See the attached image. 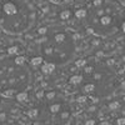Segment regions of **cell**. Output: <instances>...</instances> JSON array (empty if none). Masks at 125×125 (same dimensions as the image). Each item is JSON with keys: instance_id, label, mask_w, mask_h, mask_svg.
Returning a JSON list of instances; mask_svg holds the SVG:
<instances>
[{"instance_id": "4", "label": "cell", "mask_w": 125, "mask_h": 125, "mask_svg": "<svg viewBox=\"0 0 125 125\" xmlns=\"http://www.w3.org/2000/svg\"><path fill=\"white\" fill-rule=\"evenodd\" d=\"M36 19L34 6L24 0L0 3V29L8 35H20L33 28Z\"/></svg>"}, {"instance_id": "8", "label": "cell", "mask_w": 125, "mask_h": 125, "mask_svg": "<svg viewBox=\"0 0 125 125\" xmlns=\"http://www.w3.org/2000/svg\"><path fill=\"white\" fill-rule=\"evenodd\" d=\"M123 30H124V33H125V23H124V25H123Z\"/></svg>"}, {"instance_id": "6", "label": "cell", "mask_w": 125, "mask_h": 125, "mask_svg": "<svg viewBox=\"0 0 125 125\" xmlns=\"http://www.w3.org/2000/svg\"><path fill=\"white\" fill-rule=\"evenodd\" d=\"M24 1H26V3L31 4L33 6H35V5H40V4H45V3L49 1V0H24Z\"/></svg>"}, {"instance_id": "7", "label": "cell", "mask_w": 125, "mask_h": 125, "mask_svg": "<svg viewBox=\"0 0 125 125\" xmlns=\"http://www.w3.org/2000/svg\"><path fill=\"white\" fill-rule=\"evenodd\" d=\"M0 125H20V124H18L16 121H13V120H1Z\"/></svg>"}, {"instance_id": "2", "label": "cell", "mask_w": 125, "mask_h": 125, "mask_svg": "<svg viewBox=\"0 0 125 125\" xmlns=\"http://www.w3.org/2000/svg\"><path fill=\"white\" fill-rule=\"evenodd\" d=\"M125 0H96L86 16L88 29L99 38H108L124 25Z\"/></svg>"}, {"instance_id": "3", "label": "cell", "mask_w": 125, "mask_h": 125, "mask_svg": "<svg viewBox=\"0 0 125 125\" xmlns=\"http://www.w3.org/2000/svg\"><path fill=\"white\" fill-rule=\"evenodd\" d=\"M31 84V71L28 64L18 56L0 60V94L15 98L24 94Z\"/></svg>"}, {"instance_id": "1", "label": "cell", "mask_w": 125, "mask_h": 125, "mask_svg": "<svg viewBox=\"0 0 125 125\" xmlns=\"http://www.w3.org/2000/svg\"><path fill=\"white\" fill-rule=\"evenodd\" d=\"M39 54L50 65H68L76 55V40L68 29L53 25L46 29L40 40Z\"/></svg>"}, {"instance_id": "5", "label": "cell", "mask_w": 125, "mask_h": 125, "mask_svg": "<svg viewBox=\"0 0 125 125\" xmlns=\"http://www.w3.org/2000/svg\"><path fill=\"white\" fill-rule=\"evenodd\" d=\"M71 115V104L66 98L49 95L39 103L35 120L39 125H69Z\"/></svg>"}]
</instances>
